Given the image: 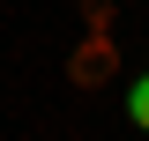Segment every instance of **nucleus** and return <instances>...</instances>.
I'll list each match as a JSON object with an SVG mask.
<instances>
[{
  "label": "nucleus",
  "mask_w": 149,
  "mask_h": 141,
  "mask_svg": "<svg viewBox=\"0 0 149 141\" xmlns=\"http://www.w3.org/2000/svg\"><path fill=\"white\" fill-rule=\"evenodd\" d=\"M127 119H134V126H142V134H149V74H142V82L127 89Z\"/></svg>",
  "instance_id": "1"
}]
</instances>
